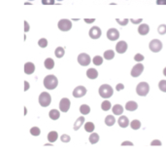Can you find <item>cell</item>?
Masks as SVG:
<instances>
[{
	"label": "cell",
	"instance_id": "40",
	"mask_svg": "<svg viewBox=\"0 0 166 156\" xmlns=\"http://www.w3.org/2000/svg\"><path fill=\"white\" fill-rule=\"evenodd\" d=\"M43 5H54L55 4V0H41Z\"/></svg>",
	"mask_w": 166,
	"mask_h": 156
},
{
	"label": "cell",
	"instance_id": "23",
	"mask_svg": "<svg viewBox=\"0 0 166 156\" xmlns=\"http://www.w3.org/2000/svg\"><path fill=\"white\" fill-rule=\"evenodd\" d=\"M103 57H104L105 60L111 61L115 58V52H114L113 50H106L104 52V54H103Z\"/></svg>",
	"mask_w": 166,
	"mask_h": 156
},
{
	"label": "cell",
	"instance_id": "21",
	"mask_svg": "<svg viewBox=\"0 0 166 156\" xmlns=\"http://www.w3.org/2000/svg\"><path fill=\"white\" fill-rule=\"evenodd\" d=\"M84 123H85V117H83V116H81V117H79L77 119V120L75 121V123H74V130L75 131H78L80 128H81V126L82 125H84Z\"/></svg>",
	"mask_w": 166,
	"mask_h": 156
},
{
	"label": "cell",
	"instance_id": "22",
	"mask_svg": "<svg viewBox=\"0 0 166 156\" xmlns=\"http://www.w3.org/2000/svg\"><path fill=\"white\" fill-rule=\"evenodd\" d=\"M49 116L51 120H58V119L60 117V112L58 110V109H51L49 113Z\"/></svg>",
	"mask_w": 166,
	"mask_h": 156
},
{
	"label": "cell",
	"instance_id": "34",
	"mask_svg": "<svg viewBox=\"0 0 166 156\" xmlns=\"http://www.w3.org/2000/svg\"><path fill=\"white\" fill-rule=\"evenodd\" d=\"M157 32H158L160 35H164V34H166V24H161L160 25H158V28H157Z\"/></svg>",
	"mask_w": 166,
	"mask_h": 156
},
{
	"label": "cell",
	"instance_id": "9",
	"mask_svg": "<svg viewBox=\"0 0 166 156\" xmlns=\"http://www.w3.org/2000/svg\"><path fill=\"white\" fill-rule=\"evenodd\" d=\"M107 38L111 41H116L120 38V31H118L117 28H109L107 31Z\"/></svg>",
	"mask_w": 166,
	"mask_h": 156
},
{
	"label": "cell",
	"instance_id": "25",
	"mask_svg": "<svg viewBox=\"0 0 166 156\" xmlns=\"http://www.w3.org/2000/svg\"><path fill=\"white\" fill-rule=\"evenodd\" d=\"M89 139H90V143L91 144H95L99 142V135L96 134V133H91Z\"/></svg>",
	"mask_w": 166,
	"mask_h": 156
},
{
	"label": "cell",
	"instance_id": "38",
	"mask_svg": "<svg viewBox=\"0 0 166 156\" xmlns=\"http://www.w3.org/2000/svg\"><path fill=\"white\" fill-rule=\"evenodd\" d=\"M116 20H117V23H118V24H121V25H122V27H124V25H126V24H128V22H129V20H128V19H124V20L117 19Z\"/></svg>",
	"mask_w": 166,
	"mask_h": 156
},
{
	"label": "cell",
	"instance_id": "19",
	"mask_svg": "<svg viewBox=\"0 0 166 156\" xmlns=\"http://www.w3.org/2000/svg\"><path fill=\"white\" fill-rule=\"evenodd\" d=\"M123 110L124 109H123V106L122 105H115L112 108L113 113L115 114V115H118V116L122 115V114L123 113Z\"/></svg>",
	"mask_w": 166,
	"mask_h": 156
},
{
	"label": "cell",
	"instance_id": "46",
	"mask_svg": "<svg viewBox=\"0 0 166 156\" xmlns=\"http://www.w3.org/2000/svg\"><path fill=\"white\" fill-rule=\"evenodd\" d=\"M85 23L87 24H92V23H94L95 22V19H85Z\"/></svg>",
	"mask_w": 166,
	"mask_h": 156
},
{
	"label": "cell",
	"instance_id": "5",
	"mask_svg": "<svg viewBox=\"0 0 166 156\" xmlns=\"http://www.w3.org/2000/svg\"><path fill=\"white\" fill-rule=\"evenodd\" d=\"M162 42L159 39H153L151 42L149 43V48L153 53H158L162 49Z\"/></svg>",
	"mask_w": 166,
	"mask_h": 156
},
{
	"label": "cell",
	"instance_id": "30",
	"mask_svg": "<svg viewBox=\"0 0 166 156\" xmlns=\"http://www.w3.org/2000/svg\"><path fill=\"white\" fill-rule=\"evenodd\" d=\"M111 106H112V105L109 101H104V102H102V103H101V109H102V110H104V111L110 110Z\"/></svg>",
	"mask_w": 166,
	"mask_h": 156
},
{
	"label": "cell",
	"instance_id": "26",
	"mask_svg": "<svg viewBox=\"0 0 166 156\" xmlns=\"http://www.w3.org/2000/svg\"><path fill=\"white\" fill-rule=\"evenodd\" d=\"M64 53H65V51H64L63 47H58V48L55 50V56L58 59L62 58V57L64 56Z\"/></svg>",
	"mask_w": 166,
	"mask_h": 156
},
{
	"label": "cell",
	"instance_id": "8",
	"mask_svg": "<svg viewBox=\"0 0 166 156\" xmlns=\"http://www.w3.org/2000/svg\"><path fill=\"white\" fill-rule=\"evenodd\" d=\"M143 71H144V65H143V64H141V62H138L137 65H135L132 67L130 74H131L132 77L136 78V77H139L140 75H141L143 73Z\"/></svg>",
	"mask_w": 166,
	"mask_h": 156
},
{
	"label": "cell",
	"instance_id": "3",
	"mask_svg": "<svg viewBox=\"0 0 166 156\" xmlns=\"http://www.w3.org/2000/svg\"><path fill=\"white\" fill-rule=\"evenodd\" d=\"M150 92V86L147 82H140L136 87V93L140 97H146Z\"/></svg>",
	"mask_w": 166,
	"mask_h": 156
},
{
	"label": "cell",
	"instance_id": "10",
	"mask_svg": "<svg viewBox=\"0 0 166 156\" xmlns=\"http://www.w3.org/2000/svg\"><path fill=\"white\" fill-rule=\"evenodd\" d=\"M70 106H71V102L69 98H62L59 102V109L62 112L68 111L70 108Z\"/></svg>",
	"mask_w": 166,
	"mask_h": 156
},
{
	"label": "cell",
	"instance_id": "49",
	"mask_svg": "<svg viewBox=\"0 0 166 156\" xmlns=\"http://www.w3.org/2000/svg\"><path fill=\"white\" fill-rule=\"evenodd\" d=\"M163 75L166 77V67H164V69H163Z\"/></svg>",
	"mask_w": 166,
	"mask_h": 156
},
{
	"label": "cell",
	"instance_id": "32",
	"mask_svg": "<svg viewBox=\"0 0 166 156\" xmlns=\"http://www.w3.org/2000/svg\"><path fill=\"white\" fill-rule=\"evenodd\" d=\"M92 62L94 65H101L103 62V58L101 56H95V57H93Z\"/></svg>",
	"mask_w": 166,
	"mask_h": 156
},
{
	"label": "cell",
	"instance_id": "27",
	"mask_svg": "<svg viewBox=\"0 0 166 156\" xmlns=\"http://www.w3.org/2000/svg\"><path fill=\"white\" fill-rule=\"evenodd\" d=\"M115 123H116V118L114 117L113 115H108V116H106V118H105V124L107 125V126L111 127Z\"/></svg>",
	"mask_w": 166,
	"mask_h": 156
},
{
	"label": "cell",
	"instance_id": "18",
	"mask_svg": "<svg viewBox=\"0 0 166 156\" xmlns=\"http://www.w3.org/2000/svg\"><path fill=\"white\" fill-rule=\"evenodd\" d=\"M87 76L90 79H96L98 77V71L95 69L91 67V69H89L87 70Z\"/></svg>",
	"mask_w": 166,
	"mask_h": 156
},
{
	"label": "cell",
	"instance_id": "41",
	"mask_svg": "<svg viewBox=\"0 0 166 156\" xmlns=\"http://www.w3.org/2000/svg\"><path fill=\"white\" fill-rule=\"evenodd\" d=\"M161 144H162V143L160 142L159 139H154L153 142L151 143V145H152V147H160Z\"/></svg>",
	"mask_w": 166,
	"mask_h": 156
},
{
	"label": "cell",
	"instance_id": "12",
	"mask_svg": "<svg viewBox=\"0 0 166 156\" xmlns=\"http://www.w3.org/2000/svg\"><path fill=\"white\" fill-rule=\"evenodd\" d=\"M87 94V89L86 87L84 86H77L75 89L73 90V93H72V95L75 98H82L84 97Z\"/></svg>",
	"mask_w": 166,
	"mask_h": 156
},
{
	"label": "cell",
	"instance_id": "37",
	"mask_svg": "<svg viewBox=\"0 0 166 156\" xmlns=\"http://www.w3.org/2000/svg\"><path fill=\"white\" fill-rule=\"evenodd\" d=\"M144 59H145V57H144L142 54H140V53H138V54H136L135 56H134V61H137V62H141V61H143Z\"/></svg>",
	"mask_w": 166,
	"mask_h": 156
},
{
	"label": "cell",
	"instance_id": "20",
	"mask_svg": "<svg viewBox=\"0 0 166 156\" xmlns=\"http://www.w3.org/2000/svg\"><path fill=\"white\" fill-rule=\"evenodd\" d=\"M44 65L47 69H53L54 67H55V61L51 59V58H48V59H46L45 61H44Z\"/></svg>",
	"mask_w": 166,
	"mask_h": 156
},
{
	"label": "cell",
	"instance_id": "50",
	"mask_svg": "<svg viewBox=\"0 0 166 156\" xmlns=\"http://www.w3.org/2000/svg\"><path fill=\"white\" fill-rule=\"evenodd\" d=\"M58 1H62V0H58Z\"/></svg>",
	"mask_w": 166,
	"mask_h": 156
},
{
	"label": "cell",
	"instance_id": "2",
	"mask_svg": "<svg viewBox=\"0 0 166 156\" xmlns=\"http://www.w3.org/2000/svg\"><path fill=\"white\" fill-rule=\"evenodd\" d=\"M98 93H99L100 97L104 98H111L113 96L114 90H113V88L109 84H103V85H101L99 87Z\"/></svg>",
	"mask_w": 166,
	"mask_h": 156
},
{
	"label": "cell",
	"instance_id": "24",
	"mask_svg": "<svg viewBox=\"0 0 166 156\" xmlns=\"http://www.w3.org/2000/svg\"><path fill=\"white\" fill-rule=\"evenodd\" d=\"M58 132H55V131H51L48 134V140H49V143H55L56 139H58Z\"/></svg>",
	"mask_w": 166,
	"mask_h": 156
},
{
	"label": "cell",
	"instance_id": "47",
	"mask_svg": "<svg viewBox=\"0 0 166 156\" xmlns=\"http://www.w3.org/2000/svg\"><path fill=\"white\" fill-rule=\"evenodd\" d=\"M29 89V82L25 80L24 81V92H26Z\"/></svg>",
	"mask_w": 166,
	"mask_h": 156
},
{
	"label": "cell",
	"instance_id": "1",
	"mask_svg": "<svg viewBox=\"0 0 166 156\" xmlns=\"http://www.w3.org/2000/svg\"><path fill=\"white\" fill-rule=\"evenodd\" d=\"M44 86L46 89L48 90H54L55 89L56 87L58 85V80L55 75L53 74H50V75H47L44 78Z\"/></svg>",
	"mask_w": 166,
	"mask_h": 156
},
{
	"label": "cell",
	"instance_id": "35",
	"mask_svg": "<svg viewBox=\"0 0 166 156\" xmlns=\"http://www.w3.org/2000/svg\"><path fill=\"white\" fill-rule=\"evenodd\" d=\"M158 88L161 92L166 93V80H160L158 83Z\"/></svg>",
	"mask_w": 166,
	"mask_h": 156
},
{
	"label": "cell",
	"instance_id": "45",
	"mask_svg": "<svg viewBox=\"0 0 166 156\" xmlns=\"http://www.w3.org/2000/svg\"><path fill=\"white\" fill-rule=\"evenodd\" d=\"M125 145H129V147H133V143L128 142V140H125V142L122 143V147H125Z\"/></svg>",
	"mask_w": 166,
	"mask_h": 156
},
{
	"label": "cell",
	"instance_id": "31",
	"mask_svg": "<svg viewBox=\"0 0 166 156\" xmlns=\"http://www.w3.org/2000/svg\"><path fill=\"white\" fill-rule=\"evenodd\" d=\"M129 125H130V127L133 130H139L140 128H141V122H140L139 120H137V119H135V120H132Z\"/></svg>",
	"mask_w": 166,
	"mask_h": 156
},
{
	"label": "cell",
	"instance_id": "39",
	"mask_svg": "<svg viewBox=\"0 0 166 156\" xmlns=\"http://www.w3.org/2000/svg\"><path fill=\"white\" fill-rule=\"evenodd\" d=\"M60 139H61V142L62 143H69L70 140H71V138L70 136H68V135H62V136L60 137Z\"/></svg>",
	"mask_w": 166,
	"mask_h": 156
},
{
	"label": "cell",
	"instance_id": "15",
	"mask_svg": "<svg viewBox=\"0 0 166 156\" xmlns=\"http://www.w3.org/2000/svg\"><path fill=\"white\" fill-rule=\"evenodd\" d=\"M118 126L122 127V128H126L129 124H130V122H129V119L127 116H124V115H122L120 118H118Z\"/></svg>",
	"mask_w": 166,
	"mask_h": 156
},
{
	"label": "cell",
	"instance_id": "44",
	"mask_svg": "<svg viewBox=\"0 0 166 156\" xmlns=\"http://www.w3.org/2000/svg\"><path fill=\"white\" fill-rule=\"evenodd\" d=\"M24 32H27V31H29L30 29V27H29V24L26 22V20H24Z\"/></svg>",
	"mask_w": 166,
	"mask_h": 156
},
{
	"label": "cell",
	"instance_id": "6",
	"mask_svg": "<svg viewBox=\"0 0 166 156\" xmlns=\"http://www.w3.org/2000/svg\"><path fill=\"white\" fill-rule=\"evenodd\" d=\"M58 27L61 31H69L72 28V23L68 19H61L58 24Z\"/></svg>",
	"mask_w": 166,
	"mask_h": 156
},
{
	"label": "cell",
	"instance_id": "29",
	"mask_svg": "<svg viewBox=\"0 0 166 156\" xmlns=\"http://www.w3.org/2000/svg\"><path fill=\"white\" fill-rule=\"evenodd\" d=\"M94 129H95V126H94V124H93L92 122H87L85 124V130H86L87 132L92 133L93 131H94Z\"/></svg>",
	"mask_w": 166,
	"mask_h": 156
},
{
	"label": "cell",
	"instance_id": "42",
	"mask_svg": "<svg viewBox=\"0 0 166 156\" xmlns=\"http://www.w3.org/2000/svg\"><path fill=\"white\" fill-rule=\"evenodd\" d=\"M129 22H131L134 24H141L143 22V20L142 19H130Z\"/></svg>",
	"mask_w": 166,
	"mask_h": 156
},
{
	"label": "cell",
	"instance_id": "28",
	"mask_svg": "<svg viewBox=\"0 0 166 156\" xmlns=\"http://www.w3.org/2000/svg\"><path fill=\"white\" fill-rule=\"evenodd\" d=\"M80 112L83 114V115H87L90 112V107L87 105H82L80 106Z\"/></svg>",
	"mask_w": 166,
	"mask_h": 156
},
{
	"label": "cell",
	"instance_id": "16",
	"mask_svg": "<svg viewBox=\"0 0 166 156\" xmlns=\"http://www.w3.org/2000/svg\"><path fill=\"white\" fill-rule=\"evenodd\" d=\"M138 32L140 35H147L150 32V27L147 24H141L138 27Z\"/></svg>",
	"mask_w": 166,
	"mask_h": 156
},
{
	"label": "cell",
	"instance_id": "4",
	"mask_svg": "<svg viewBox=\"0 0 166 156\" xmlns=\"http://www.w3.org/2000/svg\"><path fill=\"white\" fill-rule=\"evenodd\" d=\"M38 101H39V103L41 106L43 107H47L51 105V97L49 93L47 92H42L40 94V96L38 98Z\"/></svg>",
	"mask_w": 166,
	"mask_h": 156
},
{
	"label": "cell",
	"instance_id": "11",
	"mask_svg": "<svg viewBox=\"0 0 166 156\" xmlns=\"http://www.w3.org/2000/svg\"><path fill=\"white\" fill-rule=\"evenodd\" d=\"M89 34H90V37L91 39H98V38H100V36L102 34V31H101L99 27H92L90 29Z\"/></svg>",
	"mask_w": 166,
	"mask_h": 156
},
{
	"label": "cell",
	"instance_id": "51",
	"mask_svg": "<svg viewBox=\"0 0 166 156\" xmlns=\"http://www.w3.org/2000/svg\"><path fill=\"white\" fill-rule=\"evenodd\" d=\"M29 1H33V0H29Z\"/></svg>",
	"mask_w": 166,
	"mask_h": 156
},
{
	"label": "cell",
	"instance_id": "43",
	"mask_svg": "<svg viewBox=\"0 0 166 156\" xmlns=\"http://www.w3.org/2000/svg\"><path fill=\"white\" fill-rule=\"evenodd\" d=\"M123 89H124V85L122 84V83H118V84L116 86V90L118 91V92L122 91V90H123Z\"/></svg>",
	"mask_w": 166,
	"mask_h": 156
},
{
	"label": "cell",
	"instance_id": "14",
	"mask_svg": "<svg viewBox=\"0 0 166 156\" xmlns=\"http://www.w3.org/2000/svg\"><path fill=\"white\" fill-rule=\"evenodd\" d=\"M35 71V65L33 62H25V65H24V73L25 74H32L33 72Z\"/></svg>",
	"mask_w": 166,
	"mask_h": 156
},
{
	"label": "cell",
	"instance_id": "48",
	"mask_svg": "<svg viewBox=\"0 0 166 156\" xmlns=\"http://www.w3.org/2000/svg\"><path fill=\"white\" fill-rule=\"evenodd\" d=\"M157 5H166V0H157Z\"/></svg>",
	"mask_w": 166,
	"mask_h": 156
},
{
	"label": "cell",
	"instance_id": "13",
	"mask_svg": "<svg viewBox=\"0 0 166 156\" xmlns=\"http://www.w3.org/2000/svg\"><path fill=\"white\" fill-rule=\"evenodd\" d=\"M127 48H128V45L125 41H123V40L118 41L116 45V51L118 54H124L127 51Z\"/></svg>",
	"mask_w": 166,
	"mask_h": 156
},
{
	"label": "cell",
	"instance_id": "33",
	"mask_svg": "<svg viewBox=\"0 0 166 156\" xmlns=\"http://www.w3.org/2000/svg\"><path fill=\"white\" fill-rule=\"evenodd\" d=\"M30 134L32 135V136L37 137V136H39V135L41 134V130L38 127H32V128L30 129Z\"/></svg>",
	"mask_w": 166,
	"mask_h": 156
},
{
	"label": "cell",
	"instance_id": "7",
	"mask_svg": "<svg viewBox=\"0 0 166 156\" xmlns=\"http://www.w3.org/2000/svg\"><path fill=\"white\" fill-rule=\"evenodd\" d=\"M77 61L78 62L83 65V66H87V65H89L90 62H91V59H90V55H87V53H81L79 56H78V58H77Z\"/></svg>",
	"mask_w": 166,
	"mask_h": 156
},
{
	"label": "cell",
	"instance_id": "17",
	"mask_svg": "<svg viewBox=\"0 0 166 156\" xmlns=\"http://www.w3.org/2000/svg\"><path fill=\"white\" fill-rule=\"evenodd\" d=\"M138 108V103L134 101H129L125 105V109L128 111H134Z\"/></svg>",
	"mask_w": 166,
	"mask_h": 156
},
{
	"label": "cell",
	"instance_id": "36",
	"mask_svg": "<svg viewBox=\"0 0 166 156\" xmlns=\"http://www.w3.org/2000/svg\"><path fill=\"white\" fill-rule=\"evenodd\" d=\"M38 45H39V47H41V48H46V47L48 46V40L46 38H41L38 41Z\"/></svg>",
	"mask_w": 166,
	"mask_h": 156
}]
</instances>
